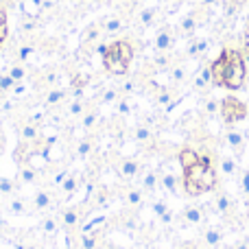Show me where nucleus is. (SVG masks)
Segmentation results:
<instances>
[{
    "label": "nucleus",
    "instance_id": "obj_1",
    "mask_svg": "<svg viewBox=\"0 0 249 249\" xmlns=\"http://www.w3.org/2000/svg\"><path fill=\"white\" fill-rule=\"evenodd\" d=\"M131 59H133V46L127 42V39H116V42L105 46L103 68L107 70L109 74L123 77V74H127Z\"/></svg>",
    "mask_w": 249,
    "mask_h": 249
},
{
    "label": "nucleus",
    "instance_id": "obj_2",
    "mask_svg": "<svg viewBox=\"0 0 249 249\" xmlns=\"http://www.w3.org/2000/svg\"><path fill=\"white\" fill-rule=\"evenodd\" d=\"M221 57L225 59L228 68H225V86L228 90H241L245 86V79H247V70H245V59L238 51L234 48H225L221 53Z\"/></svg>",
    "mask_w": 249,
    "mask_h": 249
},
{
    "label": "nucleus",
    "instance_id": "obj_3",
    "mask_svg": "<svg viewBox=\"0 0 249 249\" xmlns=\"http://www.w3.org/2000/svg\"><path fill=\"white\" fill-rule=\"evenodd\" d=\"M219 112H221V116H223L225 123L234 124V123L245 121L247 114H249V109H247V105H243L238 99H234V96H228V99L221 101Z\"/></svg>",
    "mask_w": 249,
    "mask_h": 249
},
{
    "label": "nucleus",
    "instance_id": "obj_4",
    "mask_svg": "<svg viewBox=\"0 0 249 249\" xmlns=\"http://www.w3.org/2000/svg\"><path fill=\"white\" fill-rule=\"evenodd\" d=\"M83 210H86V208H83L81 203L59 210V223H61V230H66V234H74L79 230L81 219H83Z\"/></svg>",
    "mask_w": 249,
    "mask_h": 249
},
{
    "label": "nucleus",
    "instance_id": "obj_5",
    "mask_svg": "<svg viewBox=\"0 0 249 249\" xmlns=\"http://www.w3.org/2000/svg\"><path fill=\"white\" fill-rule=\"evenodd\" d=\"M44 138H42V127L39 123H35L33 118L24 121L20 124V142L22 144H39Z\"/></svg>",
    "mask_w": 249,
    "mask_h": 249
},
{
    "label": "nucleus",
    "instance_id": "obj_6",
    "mask_svg": "<svg viewBox=\"0 0 249 249\" xmlns=\"http://www.w3.org/2000/svg\"><path fill=\"white\" fill-rule=\"evenodd\" d=\"M57 206L53 188H42L33 195V210L35 212H51Z\"/></svg>",
    "mask_w": 249,
    "mask_h": 249
},
{
    "label": "nucleus",
    "instance_id": "obj_7",
    "mask_svg": "<svg viewBox=\"0 0 249 249\" xmlns=\"http://www.w3.org/2000/svg\"><path fill=\"white\" fill-rule=\"evenodd\" d=\"M81 184H83V175H81V173L70 171L68 177L64 179V184L59 186V193L64 195L66 199H74L79 195V188H81Z\"/></svg>",
    "mask_w": 249,
    "mask_h": 249
},
{
    "label": "nucleus",
    "instance_id": "obj_8",
    "mask_svg": "<svg viewBox=\"0 0 249 249\" xmlns=\"http://www.w3.org/2000/svg\"><path fill=\"white\" fill-rule=\"evenodd\" d=\"M118 175L123 179H136V177L142 175V164L136 158H124L118 164Z\"/></svg>",
    "mask_w": 249,
    "mask_h": 249
},
{
    "label": "nucleus",
    "instance_id": "obj_9",
    "mask_svg": "<svg viewBox=\"0 0 249 249\" xmlns=\"http://www.w3.org/2000/svg\"><path fill=\"white\" fill-rule=\"evenodd\" d=\"M68 96H70L68 88H61V86L51 88V90L46 92V96H44V105H46V107H57V105H61Z\"/></svg>",
    "mask_w": 249,
    "mask_h": 249
},
{
    "label": "nucleus",
    "instance_id": "obj_10",
    "mask_svg": "<svg viewBox=\"0 0 249 249\" xmlns=\"http://www.w3.org/2000/svg\"><path fill=\"white\" fill-rule=\"evenodd\" d=\"M94 149H96L94 138H92V136H86L83 140L77 142V151H74V155H77L79 162H86V160H90L92 155H94Z\"/></svg>",
    "mask_w": 249,
    "mask_h": 249
},
{
    "label": "nucleus",
    "instance_id": "obj_11",
    "mask_svg": "<svg viewBox=\"0 0 249 249\" xmlns=\"http://www.w3.org/2000/svg\"><path fill=\"white\" fill-rule=\"evenodd\" d=\"M59 230H61L59 214H46L42 221H39V232H42L44 236H55Z\"/></svg>",
    "mask_w": 249,
    "mask_h": 249
},
{
    "label": "nucleus",
    "instance_id": "obj_12",
    "mask_svg": "<svg viewBox=\"0 0 249 249\" xmlns=\"http://www.w3.org/2000/svg\"><path fill=\"white\" fill-rule=\"evenodd\" d=\"M20 9H22V13H24V18L37 20L44 11V0H22Z\"/></svg>",
    "mask_w": 249,
    "mask_h": 249
},
{
    "label": "nucleus",
    "instance_id": "obj_13",
    "mask_svg": "<svg viewBox=\"0 0 249 249\" xmlns=\"http://www.w3.org/2000/svg\"><path fill=\"white\" fill-rule=\"evenodd\" d=\"M199 158H201V155H199L197 151L190 149V146H186V149L179 151V155H177V162H179L181 171H188V168H193L195 164L199 162Z\"/></svg>",
    "mask_w": 249,
    "mask_h": 249
},
{
    "label": "nucleus",
    "instance_id": "obj_14",
    "mask_svg": "<svg viewBox=\"0 0 249 249\" xmlns=\"http://www.w3.org/2000/svg\"><path fill=\"white\" fill-rule=\"evenodd\" d=\"M210 68H212V86L223 88L225 86V68H228L225 59L223 57H219L216 61H212L210 64Z\"/></svg>",
    "mask_w": 249,
    "mask_h": 249
},
{
    "label": "nucleus",
    "instance_id": "obj_15",
    "mask_svg": "<svg viewBox=\"0 0 249 249\" xmlns=\"http://www.w3.org/2000/svg\"><path fill=\"white\" fill-rule=\"evenodd\" d=\"M39 175H42V171H37L35 166H31V164H26V162L20 164V171H18V179H20L22 184H35V181L39 179Z\"/></svg>",
    "mask_w": 249,
    "mask_h": 249
},
{
    "label": "nucleus",
    "instance_id": "obj_16",
    "mask_svg": "<svg viewBox=\"0 0 249 249\" xmlns=\"http://www.w3.org/2000/svg\"><path fill=\"white\" fill-rule=\"evenodd\" d=\"M7 212L13 216H26L29 214V203H26L22 197H11L7 203Z\"/></svg>",
    "mask_w": 249,
    "mask_h": 249
},
{
    "label": "nucleus",
    "instance_id": "obj_17",
    "mask_svg": "<svg viewBox=\"0 0 249 249\" xmlns=\"http://www.w3.org/2000/svg\"><path fill=\"white\" fill-rule=\"evenodd\" d=\"M173 44H175V37H173V33L171 31H160L158 35H155V39H153V46H155V51H168V48H173Z\"/></svg>",
    "mask_w": 249,
    "mask_h": 249
},
{
    "label": "nucleus",
    "instance_id": "obj_18",
    "mask_svg": "<svg viewBox=\"0 0 249 249\" xmlns=\"http://www.w3.org/2000/svg\"><path fill=\"white\" fill-rule=\"evenodd\" d=\"M86 112H88V103H86V99H72V101L68 103L66 116H68V118H81Z\"/></svg>",
    "mask_w": 249,
    "mask_h": 249
},
{
    "label": "nucleus",
    "instance_id": "obj_19",
    "mask_svg": "<svg viewBox=\"0 0 249 249\" xmlns=\"http://www.w3.org/2000/svg\"><path fill=\"white\" fill-rule=\"evenodd\" d=\"M124 203L131 208H140L142 201H144V190L142 188H127L124 190Z\"/></svg>",
    "mask_w": 249,
    "mask_h": 249
},
{
    "label": "nucleus",
    "instance_id": "obj_20",
    "mask_svg": "<svg viewBox=\"0 0 249 249\" xmlns=\"http://www.w3.org/2000/svg\"><path fill=\"white\" fill-rule=\"evenodd\" d=\"M201 188H203V193H210L212 188L216 186V173H214V168H212V164H208L206 166V171H203V175H201Z\"/></svg>",
    "mask_w": 249,
    "mask_h": 249
},
{
    "label": "nucleus",
    "instance_id": "obj_21",
    "mask_svg": "<svg viewBox=\"0 0 249 249\" xmlns=\"http://www.w3.org/2000/svg\"><path fill=\"white\" fill-rule=\"evenodd\" d=\"M140 177H142V179H140L142 190H146V193H153V190L158 188L160 177H158V173H155V171H144Z\"/></svg>",
    "mask_w": 249,
    "mask_h": 249
},
{
    "label": "nucleus",
    "instance_id": "obj_22",
    "mask_svg": "<svg viewBox=\"0 0 249 249\" xmlns=\"http://www.w3.org/2000/svg\"><path fill=\"white\" fill-rule=\"evenodd\" d=\"M99 121H101L99 112H96L94 107H88V112L81 116V127L86 129V131H92V129L99 124Z\"/></svg>",
    "mask_w": 249,
    "mask_h": 249
},
{
    "label": "nucleus",
    "instance_id": "obj_23",
    "mask_svg": "<svg viewBox=\"0 0 249 249\" xmlns=\"http://www.w3.org/2000/svg\"><path fill=\"white\" fill-rule=\"evenodd\" d=\"M160 184H162V188L166 190V193L175 195L177 193V186H179V177H177L175 173H164V175L160 177Z\"/></svg>",
    "mask_w": 249,
    "mask_h": 249
},
{
    "label": "nucleus",
    "instance_id": "obj_24",
    "mask_svg": "<svg viewBox=\"0 0 249 249\" xmlns=\"http://www.w3.org/2000/svg\"><path fill=\"white\" fill-rule=\"evenodd\" d=\"M7 72H9V77H11L16 83L26 81V77H29V70H26V66L20 64V61H18V64H11V66H9Z\"/></svg>",
    "mask_w": 249,
    "mask_h": 249
},
{
    "label": "nucleus",
    "instance_id": "obj_25",
    "mask_svg": "<svg viewBox=\"0 0 249 249\" xmlns=\"http://www.w3.org/2000/svg\"><path fill=\"white\" fill-rule=\"evenodd\" d=\"M131 138L138 142V144H142V142H149L151 138H153V133H151L149 124H136L131 131Z\"/></svg>",
    "mask_w": 249,
    "mask_h": 249
},
{
    "label": "nucleus",
    "instance_id": "obj_26",
    "mask_svg": "<svg viewBox=\"0 0 249 249\" xmlns=\"http://www.w3.org/2000/svg\"><path fill=\"white\" fill-rule=\"evenodd\" d=\"M99 234L96 232H81L79 234V249H96Z\"/></svg>",
    "mask_w": 249,
    "mask_h": 249
},
{
    "label": "nucleus",
    "instance_id": "obj_27",
    "mask_svg": "<svg viewBox=\"0 0 249 249\" xmlns=\"http://www.w3.org/2000/svg\"><path fill=\"white\" fill-rule=\"evenodd\" d=\"M68 173H70L68 166H59V168H55V171H51V179H48L51 188H57V190H59V186L64 184V179L68 177Z\"/></svg>",
    "mask_w": 249,
    "mask_h": 249
},
{
    "label": "nucleus",
    "instance_id": "obj_28",
    "mask_svg": "<svg viewBox=\"0 0 249 249\" xmlns=\"http://www.w3.org/2000/svg\"><path fill=\"white\" fill-rule=\"evenodd\" d=\"M221 230H216V228H208L206 232H203V241H206V245L208 247H219L221 245Z\"/></svg>",
    "mask_w": 249,
    "mask_h": 249
},
{
    "label": "nucleus",
    "instance_id": "obj_29",
    "mask_svg": "<svg viewBox=\"0 0 249 249\" xmlns=\"http://www.w3.org/2000/svg\"><path fill=\"white\" fill-rule=\"evenodd\" d=\"M184 219H186V223H190V225H199L203 221V210L201 208H186Z\"/></svg>",
    "mask_w": 249,
    "mask_h": 249
},
{
    "label": "nucleus",
    "instance_id": "obj_30",
    "mask_svg": "<svg viewBox=\"0 0 249 249\" xmlns=\"http://www.w3.org/2000/svg\"><path fill=\"white\" fill-rule=\"evenodd\" d=\"M118 99H121V90H116V88H107V90H103V94L99 96V103L109 105V103H116Z\"/></svg>",
    "mask_w": 249,
    "mask_h": 249
},
{
    "label": "nucleus",
    "instance_id": "obj_31",
    "mask_svg": "<svg viewBox=\"0 0 249 249\" xmlns=\"http://www.w3.org/2000/svg\"><path fill=\"white\" fill-rule=\"evenodd\" d=\"M33 55H35V46H33V44H24V46H20V48H18V53H16V57H18V61H20V64H26V61H29Z\"/></svg>",
    "mask_w": 249,
    "mask_h": 249
},
{
    "label": "nucleus",
    "instance_id": "obj_32",
    "mask_svg": "<svg viewBox=\"0 0 249 249\" xmlns=\"http://www.w3.org/2000/svg\"><path fill=\"white\" fill-rule=\"evenodd\" d=\"M13 88H16V81L9 77V72H0V94H11Z\"/></svg>",
    "mask_w": 249,
    "mask_h": 249
},
{
    "label": "nucleus",
    "instance_id": "obj_33",
    "mask_svg": "<svg viewBox=\"0 0 249 249\" xmlns=\"http://www.w3.org/2000/svg\"><path fill=\"white\" fill-rule=\"evenodd\" d=\"M99 35H101V29L99 26H88L86 29V33H83V46H88V44H94L96 39H99Z\"/></svg>",
    "mask_w": 249,
    "mask_h": 249
},
{
    "label": "nucleus",
    "instance_id": "obj_34",
    "mask_svg": "<svg viewBox=\"0 0 249 249\" xmlns=\"http://www.w3.org/2000/svg\"><path fill=\"white\" fill-rule=\"evenodd\" d=\"M123 29H124V24H123L121 18H109V20L103 24L105 33H118V31H123Z\"/></svg>",
    "mask_w": 249,
    "mask_h": 249
},
{
    "label": "nucleus",
    "instance_id": "obj_35",
    "mask_svg": "<svg viewBox=\"0 0 249 249\" xmlns=\"http://www.w3.org/2000/svg\"><path fill=\"white\" fill-rule=\"evenodd\" d=\"M13 193H16V184H13V179H9V177H0V195H2V197H11Z\"/></svg>",
    "mask_w": 249,
    "mask_h": 249
},
{
    "label": "nucleus",
    "instance_id": "obj_36",
    "mask_svg": "<svg viewBox=\"0 0 249 249\" xmlns=\"http://www.w3.org/2000/svg\"><path fill=\"white\" fill-rule=\"evenodd\" d=\"M116 112L121 114V116H129V114H131V101H129L127 96H121V99L116 101Z\"/></svg>",
    "mask_w": 249,
    "mask_h": 249
},
{
    "label": "nucleus",
    "instance_id": "obj_37",
    "mask_svg": "<svg viewBox=\"0 0 249 249\" xmlns=\"http://www.w3.org/2000/svg\"><path fill=\"white\" fill-rule=\"evenodd\" d=\"M9 35V26H7V13H4V9L0 7V48H2L4 39H7Z\"/></svg>",
    "mask_w": 249,
    "mask_h": 249
},
{
    "label": "nucleus",
    "instance_id": "obj_38",
    "mask_svg": "<svg viewBox=\"0 0 249 249\" xmlns=\"http://www.w3.org/2000/svg\"><path fill=\"white\" fill-rule=\"evenodd\" d=\"M179 29L184 31V33H193V31L197 29V18H195V16H186L184 20H181Z\"/></svg>",
    "mask_w": 249,
    "mask_h": 249
},
{
    "label": "nucleus",
    "instance_id": "obj_39",
    "mask_svg": "<svg viewBox=\"0 0 249 249\" xmlns=\"http://www.w3.org/2000/svg\"><path fill=\"white\" fill-rule=\"evenodd\" d=\"M29 92H31V88L22 81V83H16V88L11 90V96L13 99H24V96H29Z\"/></svg>",
    "mask_w": 249,
    "mask_h": 249
},
{
    "label": "nucleus",
    "instance_id": "obj_40",
    "mask_svg": "<svg viewBox=\"0 0 249 249\" xmlns=\"http://www.w3.org/2000/svg\"><path fill=\"white\" fill-rule=\"evenodd\" d=\"M171 101H173V92H171V90H164V88L160 90V94L155 96V103L162 105V107H166V105L171 103Z\"/></svg>",
    "mask_w": 249,
    "mask_h": 249
},
{
    "label": "nucleus",
    "instance_id": "obj_41",
    "mask_svg": "<svg viewBox=\"0 0 249 249\" xmlns=\"http://www.w3.org/2000/svg\"><path fill=\"white\" fill-rule=\"evenodd\" d=\"M234 171H236V162H234L232 158L221 160V173H223V175H234Z\"/></svg>",
    "mask_w": 249,
    "mask_h": 249
},
{
    "label": "nucleus",
    "instance_id": "obj_42",
    "mask_svg": "<svg viewBox=\"0 0 249 249\" xmlns=\"http://www.w3.org/2000/svg\"><path fill=\"white\" fill-rule=\"evenodd\" d=\"M228 144L232 149H241L243 146V136L238 131H228Z\"/></svg>",
    "mask_w": 249,
    "mask_h": 249
},
{
    "label": "nucleus",
    "instance_id": "obj_43",
    "mask_svg": "<svg viewBox=\"0 0 249 249\" xmlns=\"http://www.w3.org/2000/svg\"><path fill=\"white\" fill-rule=\"evenodd\" d=\"M230 208H232V201H230V197L228 195H219V197H216V210L219 212H228Z\"/></svg>",
    "mask_w": 249,
    "mask_h": 249
},
{
    "label": "nucleus",
    "instance_id": "obj_44",
    "mask_svg": "<svg viewBox=\"0 0 249 249\" xmlns=\"http://www.w3.org/2000/svg\"><path fill=\"white\" fill-rule=\"evenodd\" d=\"M153 20H155V9H142L140 11V22L144 26H151L153 24Z\"/></svg>",
    "mask_w": 249,
    "mask_h": 249
},
{
    "label": "nucleus",
    "instance_id": "obj_45",
    "mask_svg": "<svg viewBox=\"0 0 249 249\" xmlns=\"http://www.w3.org/2000/svg\"><path fill=\"white\" fill-rule=\"evenodd\" d=\"M151 210H153V214L160 219V216H164V214H166V212H168V206H166V203H164V201H160V199H158V201H153V203H151Z\"/></svg>",
    "mask_w": 249,
    "mask_h": 249
},
{
    "label": "nucleus",
    "instance_id": "obj_46",
    "mask_svg": "<svg viewBox=\"0 0 249 249\" xmlns=\"http://www.w3.org/2000/svg\"><path fill=\"white\" fill-rule=\"evenodd\" d=\"M16 105H18V99H2L0 101V114H9L11 109H16Z\"/></svg>",
    "mask_w": 249,
    "mask_h": 249
},
{
    "label": "nucleus",
    "instance_id": "obj_47",
    "mask_svg": "<svg viewBox=\"0 0 249 249\" xmlns=\"http://www.w3.org/2000/svg\"><path fill=\"white\" fill-rule=\"evenodd\" d=\"M44 83L48 86V90H51V88H57V83H59V74H57L55 70L46 72V74H44Z\"/></svg>",
    "mask_w": 249,
    "mask_h": 249
},
{
    "label": "nucleus",
    "instance_id": "obj_48",
    "mask_svg": "<svg viewBox=\"0 0 249 249\" xmlns=\"http://www.w3.org/2000/svg\"><path fill=\"white\" fill-rule=\"evenodd\" d=\"M197 77H201L203 81H206V86H210V83H212V68H210V66H203V68L199 70Z\"/></svg>",
    "mask_w": 249,
    "mask_h": 249
},
{
    "label": "nucleus",
    "instance_id": "obj_49",
    "mask_svg": "<svg viewBox=\"0 0 249 249\" xmlns=\"http://www.w3.org/2000/svg\"><path fill=\"white\" fill-rule=\"evenodd\" d=\"M184 77H186V70L181 68V66H177V68H173V72H171L173 83H179V81H184Z\"/></svg>",
    "mask_w": 249,
    "mask_h": 249
},
{
    "label": "nucleus",
    "instance_id": "obj_50",
    "mask_svg": "<svg viewBox=\"0 0 249 249\" xmlns=\"http://www.w3.org/2000/svg\"><path fill=\"white\" fill-rule=\"evenodd\" d=\"M195 46H197V55H203L210 48V42L208 39H195Z\"/></svg>",
    "mask_w": 249,
    "mask_h": 249
},
{
    "label": "nucleus",
    "instance_id": "obj_51",
    "mask_svg": "<svg viewBox=\"0 0 249 249\" xmlns=\"http://www.w3.org/2000/svg\"><path fill=\"white\" fill-rule=\"evenodd\" d=\"M37 29V20H31V18H26L24 22H22V31L24 33H31V31Z\"/></svg>",
    "mask_w": 249,
    "mask_h": 249
},
{
    "label": "nucleus",
    "instance_id": "obj_52",
    "mask_svg": "<svg viewBox=\"0 0 249 249\" xmlns=\"http://www.w3.org/2000/svg\"><path fill=\"white\" fill-rule=\"evenodd\" d=\"M153 66H155V68H166V66H168V57L166 55H158L153 59Z\"/></svg>",
    "mask_w": 249,
    "mask_h": 249
},
{
    "label": "nucleus",
    "instance_id": "obj_53",
    "mask_svg": "<svg viewBox=\"0 0 249 249\" xmlns=\"http://www.w3.org/2000/svg\"><path fill=\"white\" fill-rule=\"evenodd\" d=\"M121 92H123V94H133V92H136V83H133V81H124L121 86Z\"/></svg>",
    "mask_w": 249,
    "mask_h": 249
},
{
    "label": "nucleus",
    "instance_id": "obj_54",
    "mask_svg": "<svg viewBox=\"0 0 249 249\" xmlns=\"http://www.w3.org/2000/svg\"><path fill=\"white\" fill-rule=\"evenodd\" d=\"M241 184H243V193L249 195V171L243 173V179H241Z\"/></svg>",
    "mask_w": 249,
    "mask_h": 249
},
{
    "label": "nucleus",
    "instance_id": "obj_55",
    "mask_svg": "<svg viewBox=\"0 0 249 249\" xmlns=\"http://www.w3.org/2000/svg\"><path fill=\"white\" fill-rule=\"evenodd\" d=\"M216 109H219L216 101H208V103H206V112H208V114H216Z\"/></svg>",
    "mask_w": 249,
    "mask_h": 249
},
{
    "label": "nucleus",
    "instance_id": "obj_56",
    "mask_svg": "<svg viewBox=\"0 0 249 249\" xmlns=\"http://www.w3.org/2000/svg\"><path fill=\"white\" fill-rule=\"evenodd\" d=\"M173 219H175V216H173V212H171V210H168V212H166V214H164V216H160V221H162L164 225L173 223Z\"/></svg>",
    "mask_w": 249,
    "mask_h": 249
},
{
    "label": "nucleus",
    "instance_id": "obj_57",
    "mask_svg": "<svg viewBox=\"0 0 249 249\" xmlns=\"http://www.w3.org/2000/svg\"><path fill=\"white\" fill-rule=\"evenodd\" d=\"M29 247V243H24V241H16L13 243V249H26Z\"/></svg>",
    "mask_w": 249,
    "mask_h": 249
},
{
    "label": "nucleus",
    "instance_id": "obj_58",
    "mask_svg": "<svg viewBox=\"0 0 249 249\" xmlns=\"http://www.w3.org/2000/svg\"><path fill=\"white\" fill-rule=\"evenodd\" d=\"M179 249H197V247H195V245H190V243H184V245H181Z\"/></svg>",
    "mask_w": 249,
    "mask_h": 249
},
{
    "label": "nucleus",
    "instance_id": "obj_59",
    "mask_svg": "<svg viewBox=\"0 0 249 249\" xmlns=\"http://www.w3.org/2000/svg\"><path fill=\"white\" fill-rule=\"evenodd\" d=\"M214 2H219V0H203V4H206V7H210V4H214Z\"/></svg>",
    "mask_w": 249,
    "mask_h": 249
},
{
    "label": "nucleus",
    "instance_id": "obj_60",
    "mask_svg": "<svg viewBox=\"0 0 249 249\" xmlns=\"http://www.w3.org/2000/svg\"><path fill=\"white\" fill-rule=\"evenodd\" d=\"M26 249H39V245H35V243H29V247Z\"/></svg>",
    "mask_w": 249,
    "mask_h": 249
},
{
    "label": "nucleus",
    "instance_id": "obj_61",
    "mask_svg": "<svg viewBox=\"0 0 249 249\" xmlns=\"http://www.w3.org/2000/svg\"><path fill=\"white\" fill-rule=\"evenodd\" d=\"M92 4H101V2H105V0H90Z\"/></svg>",
    "mask_w": 249,
    "mask_h": 249
},
{
    "label": "nucleus",
    "instance_id": "obj_62",
    "mask_svg": "<svg viewBox=\"0 0 249 249\" xmlns=\"http://www.w3.org/2000/svg\"><path fill=\"white\" fill-rule=\"evenodd\" d=\"M236 249H249V247H247V245H238Z\"/></svg>",
    "mask_w": 249,
    "mask_h": 249
},
{
    "label": "nucleus",
    "instance_id": "obj_63",
    "mask_svg": "<svg viewBox=\"0 0 249 249\" xmlns=\"http://www.w3.org/2000/svg\"><path fill=\"white\" fill-rule=\"evenodd\" d=\"M232 2H236V4H238V2H245V0H232Z\"/></svg>",
    "mask_w": 249,
    "mask_h": 249
},
{
    "label": "nucleus",
    "instance_id": "obj_64",
    "mask_svg": "<svg viewBox=\"0 0 249 249\" xmlns=\"http://www.w3.org/2000/svg\"><path fill=\"white\" fill-rule=\"evenodd\" d=\"M247 109H249V107H247Z\"/></svg>",
    "mask_w": 249,
    "mask_h": 249
}]
</instances>
